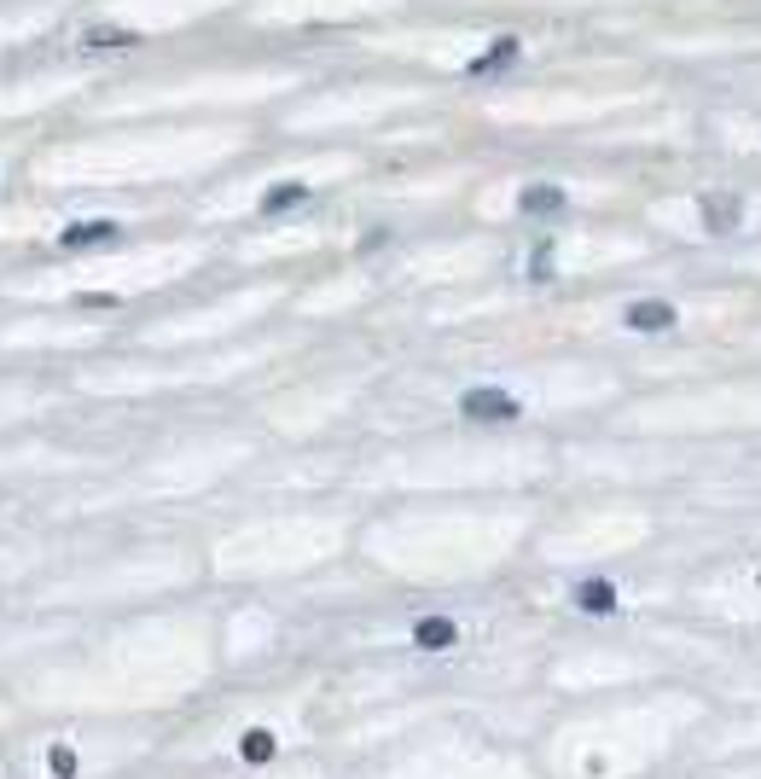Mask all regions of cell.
<instances>
[{
    "label": "cell",
    "instance_id": "9c48e42d",
    "mask_svg": "<svg viewBox=\"0 0 761 779\" xmlns=\"http://www.w3.org/2000/svg\"><path fill=\"white\" fill-rule=\"evenodd\" d=\"M47 774H53V779H76V751H71V744H53V751H47Z\"/></svg>",
    "mask_w": 761,
    "mask_h": 779
},
{
    "label": "cell",
    "instance_id": "5b68a950",
    "mask_svg": "<svg viewBox=\"0 0 761 779\" xmlns=\"http://www.w3.org/2000/svg\"><path fill=\"white\" fill-rule=\"evenodd\" d=\"M703 227L709 233H738L744 227V198L738 193H709L703 198Z\"/></svg>",
    "mask_w": 761,
    "mask_h": 779
},
{
    "label": "cell",
    "instance_id": "8992f818",
    "mask_svg": "<svg viewBox=\"0 0 761 779\" xmlns=\"http://www.w3.org/2000/svg\"><path fill=\"white\" fill-rule=\"evenodd\" d=\"M564 205H570V193H564V186H552V181L523 186V193H517V210H523V215H558Z\"/></svg>",
    "mask_w": 761,
    "mask_h": 779
},
{
    "label": "cell",
    "instance_id": "52a82bcc",
    "mask_svg": "<svg viewBox=\"0 0 761 779\" xmlns=\"http://www.w3.org/2000/svg\"><path fill=\"white\" fill-rule=\"evenodd\" d=\"M302 198H309V186L302 181H279V186H267L262 193V215H285V210H297Z\"/></svg>",
    "mask_w": 761,
    "mask_h": 779
},
{
    "label": "cell",
    "instance_id": "7a4b0ae2",
    "mask_svg": "<svg viewBox=\"0 0 761 779\" xmlns=\"http://www.w3.org/2000/svg\"><path fill=\"white\" fill-rule=\"evenodd\" d=\"M460 413L477 425H512V419H523V401L506 384H471L460 396Z\"/></svg>",
    "mask_w": 761,
    "mask_h": 779
},
{
    "label": "cell",
    "instance_id": "3957f363",
    "mask_svg": "<svg viewBox=\"0 0 761 779\" xmlns=\"http://www.w3.org/2000/svg\"><path fill=\"white\" fill-rule=\"evenodd\" d=\"M674 326H681V302H669V297H634L622 309V332H634V337H663Z\"/></svg>",
    "mask_w": 761,
    "mask_h": 779
},
{
    "label": "cell",
    "instance_id": "ba28073f",
    "mask_svg": "<svg viewBox=\"0 0 761 779\" xmlns=\"http://www.w3.org/2000/svg\"><path fill=\"white\" fill-rule=\"evenodd\" d=\"M105 239H116L111 222H88V227H71V233H64V245H105Z\"/></svg>",
    "mask_w": 761,
    "mask_h": 779
},
{
    "label": "cell",
    "instance_id": "6da1fadb",
    "mask_svg": "<svg viewBox=\"0 0 761 779\" xmlns=\"http://www.w3.org/2000/svg\"><path fill=\"white\" fill-rule=\"evenodd\" d=\"M709 709H715L709 692L691 681H663L657 692L599 709L558 744L564 779H646L657 768H669V762L686 756V744Z\"/></svg>",
    "mask_w": 761,
    "mask_h": 779
},
{
    "label": "cell",
    "instance_id": "30bf717a",
    "mask_svg": "<svg viewBox=\"0 0 761 779\" xmlns=\"http://www.w3.org/2000/svg\"><path fill=\"white\" fill-rule=\"evenodd\" d=\"M134 29H88V47H128Z\"/></svg>",
    "mask_w": 761,
    "mask_h": 779
},
{
    "label": "cell",
    "instance_id": "277c9868",
    "mask_svg": "<svg viewBox=\"0 0 761 779\" xmlns=\"http://www.w3.org/2000/svg\"><path fill=\"white\" fill-rule=\"evenodd\" d=\"M460 640H465V629L453 617H419L413 622V646L419 652H453Z\"/></svg>",
    "mask_w": 761,
    "mask_h": 779
}]
</instances>
